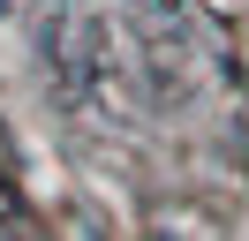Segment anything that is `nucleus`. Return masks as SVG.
Returning a JSON list of instances; mask_svg holds the SVG:
<instances>
[{
  "label": "nucleus",
  "instance_id": "1",
  "mask_svg": "<svg viewBox=\"0 0 249 241\" xmlns=\"http://www.w3.org/2000/svg\"><path fill=\"white\" fill-rule=\"evenodd\" d=\"M8 8H16V0H0V15H8Z\"/></svg>",
  "mask_w": 249,
  "mask_h": 241
}]
</instances>
